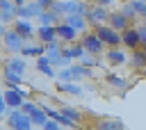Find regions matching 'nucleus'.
I'll return each mask as SVG.
<instances>
[{
    "label": "nucleus",
    "mask_w": 146,
    "mask_h": 130,
    "mask_svg": "<svg viewBox=\"0 0 146 130\" xmlns=\"http://www.w3.org/2000/svg\"><path fill=\"white\" fill-rule=\"evenodd\" d=\"M139 2H146V0H139Z\"/></svg>",
    "instance_id": "44"
},
{
    "label": "nucleus",
    "mask_w": 146,
    "mask_h": 130,
    "mask_svg": "<svg viewBox=\"0 0 146 130\" xmlns=\"http://www.w3.org/2000/svg\"><path fill=\"white\" fill-rule=\"evenodd\" d=\"M137 34H139V46L144 48V46H146V25L137 27Z\"/></svg>",
    "instance_id": "35"
},
{
    "label": "nucleus",
    "mask_w": 146,
    "mask_h": 130,
    "mask_svg": "<svg viewBox=\"0 0 146 130\" xmlns=\"http://www.w3.org/2000/svg\"><path fill=\"white\" fill-rule=\"evenodd\" d=\"M0 11H16V7H14L11 0H0ZM14 16H16V14H14Z\"/></svg>",
    "instance_id": "34"
},
{
    "label": "nucleus",
    "mask_w": 146,
    "mask_h": 130,
    "mask_svg": "<svg viewBox=\"0 0 146 130\" xmlns=\"http://www.w3.org/2000/svg\"><path fill=\"white\" fill-rule=\"evenodd\" d=\"M103 55H105V62H107L110 66H121V64L128 62V55H125V50H121V48H110V50H105Z\"/></svg>",
    "instance_id": "14"
},
{
    "label": "nucleus",
    "mask_w": 146,
    "mask_h": 130,
    "mask_svg": "<svg viewBox=\"0 0 146 130\" xmlns=\"http://www.w3.org/2000/svg\"><path fill=\"white\" fill-rule=\"evenodd\" d=\"M55 34H57V41H64L66 46H68V43H75L78 36H80V34H78L71 25H66V23H57V25H55Z\"/></svg>",
    "instance_id": "9"
},
{
    "label": "nucleus",
    "mask_w": 146,
    "mask_h": 130,
    "mask_svg": "<svg viewBox=\"0 0 146 130\" xmlns=\"http://www.w3.org/2000/svg\"><path fill=\"white\" fill-rule=\"evenodd\" d=\"M128 64H130L132 68H137V71L146 68V55H144V50H141V48L132 50V52H130V57H128Z\"/></svg>",
    "instance_id": "18"
},
{
    "label": "nucleus",
    "mask_w": 146,
    "mask_h": 130,
    "mask_svg": "<svg viewBox=\"0 0 146 130\" xmlns=\"http://www.w3.org/2000/svg\"><path fill=\"white\" fill-rule=\"evenodd\" d=\"M82 55H84V48H82V43H68V46H64L62 48V57L64 59H68V62H75V59H82Z\"/></svg>",
    "instance_id": "15"
},
{
    "label": "nucleus",
    "mask_w": 146,
    "mask_h": 130,
    "mask_svg": "<svg viewBox=\"0 0 146 130\" xmlns=\"http://www.w3.org/2000/svg\"><path fill=\"white\" fill-rule=\"evenodd\" d=\"M43 130H59V123H55L52 119H48V123L43 125Z\"/></svg>",
    "instance_id": "38"
},
{
    "label": "nucleus",
    "mask_w": 146,
    "mask_h": 130,
    "mask_svg": "<svg viewBox=\"0 0 146 130\" xmlns=\"http://www.w3.org/2000/svg\"><path fill=\"white\" fill-rule=\"evenodd\" d=\"M128 2H130V7L135 9L137 16H146V2H139V0H128Z\"/></svg>",
    "instance_id": "28"
},
{
    "label": "nucleus",
    "mask_w": 146,
    "mask_h": 130,
    "mask_svg": "<svg viewBox=\"0 0 146 130\" xmlns=\"http://www.w3.org/2000/svg\"><path fill=\"white\" fill-rule=\"evenodd\" d=\"M34 32H36V39H39V43H41V46H48V43L57 41V34H55V25H39Z\"/></svg>",
    "instance_id": "13"
},
{
    "label": "nucleus",
    "mask_w": 146,
    "mask_h": 130,
    "mask_svg": "<svg viewBox=\"0 0 146 130\" xmlns=\"http://www.w3.org/2000/svg\"><path fill=\"white\" fill-rule=\"evenodd\" d=\"M11 27L16 30V34L25 41V43H30L32 39H34V27H32V23L30 21H21V18H14V23H11Z\"/></svg>",
    "instance_id": "8"
},
{
    "label": "nucleus",
    "mask_w": 146,
    "mask_h": 130,
    "mask_svg": "<svg viewBox=\"0 0 146 130\" xmlns=\"http://www.w3.org/2000/svg\"><path fill=\"white\" fill-rule=\"evenodd\" d=\"M5 68H7V71H14V73H18V75H23L25 68H27V62H25L21 55H11V57L5 62Z\"/></svg>",
    "instance_id": "17"
},
{
    "label": "nucleus",
    "mask_w": 146,
    "mask_h": 130,
    "mask_svg": "<svg viewBox=\"0 0 146 130\" xmlns=\"http://www.w3.org/2000/svg\"><path fill=\"white\" fill-rule=\"evenodd\" d=\"M30 119H32V125H36V128H43V125L48 123V116H46V112H43L41 107H36V109L30 114Z\"/></svg>",
    "instance_id": "26"
},
{
    "label": "nucleus",
    "mask_w": 146,
    "mask_h": 130,
    "mask_svg": "<svg viewBox=\"0 0 146 130\" xmlns=\"http://www.w3.org/2000/svg\"><path fill=\"white\" fill-rule=\"evenodd\" d=\"M7 112H9V107L5 105V98H2V91H0V119L7 116Z\"/></svg>",
    "instance_id": "36"
},
{
    "label": "nucleus",
    "mask_w": 146,
    "mask_h": 130,
    "mask_svg": "<svg viewBox=\"0 0 146 130\" xmlns=\"http://www.w3.org/2000/svg\"><path fill=\"white\" fill-rule=\"evenodd\" d=\"M5 32H7V25L0 23V41H2V36H5Z\"/></svg>",
    "instance_id": "41"
},
{
    "label": "nucleus",
    "mask_w": 146,
    "mask_h": 130,
    "mask_svg": "<svg viewBox=\"0 0 146 130\" xmlns=\"http://www.w3.org/2000/svg\"><path fill=\"white\" fill-rule=\"evenodd\" d=\"M80 64H82L84 68H91V66H96V57H94V55H89V52H84V55H82V59H80Z\"/></svg>",
    "instance_id": "31"
},
{
    "label": "nucleus",
    "mask_w": 146,
    "mask_h": 130,
    "mask_svg": "<svg viewBox=\"0 0 146 130\" xmlns=\"http://www.w3.org/2000/svg\"><path fill=\"white\" fill-rule=\"evenodd\" d=\"M2 46H5V50H7V52L18 55V52H21V48L25 46V41L16 34V30H14V27H7L5 36H2Z\"/></svg>",
    "instance_id": "4"
},
{
    "label": "nucleus",
    "mask_w": 146,
    "mask_h": 130,
    "mask_svg": "<svg viewBox=\"0 0 146 130\" xmlns=\"http://www.w3.org/2000/svg\"><path fill=\"white\" fill-rule=\"evenodd\" d=\"M119 11H121V14H123V16H125V18H128V21H132V18H135V16H137V14H135V9H132V7H130V2H128V0H125V2H123V7H121V9H119Z\"/></svg>",
    "instance_id": "30"
},
{
    "label": "nucleus",
    "mask_w": 146,
    "mask_h": 130,
    "mask_svg": "<svg viewBox=\"0 0 146 130\" xmlns=\"http://www.w3.org/2000/svg\"><path fill=\"white\" fill-rule=\"evenodd\" d=\"M2 98H5V105L9 107V109H21V105H23V100H27V94L18 87V89H5L2 91Z\"/></svg>",
    "instance_id": "5"
},
{
    "label": "nucleus",
    "mask_w": 146,
    "mask_h": 130,
    "mask_svg": "<svg viewBox=\"0 0 146 130\" xmlns=\"http://www.w3.org/2000/svg\"><path fill=\"white\" fill-rule=\"evenodd\" d=\"M36 71L41 73V75H46V78H55L57 75V71L48 64V59H46V55H41V57H36Z\"/></svg>",
    "instance_id": "20"
},
{
    "label": "nucleus",
    "mask_w": 146,
    "mask_h": 130,
    "mask_svg": "<svg viewBox=\"0 0 146 130\" xmlns=\"http://www.w3.org/2000/svg\"><path fill=\"white\" fill-rule=\"evenodd\" d=\"M55 78H57L59 82H71V68H59Z\"/></svg>",
    "instance_id": "32"
},
{
    "label": "nucleus",
    "mask_w": 146,
    "mask_h": 130,
    "mask_svg": "<svg viewBox=\"0 0 146 130\" xmlns=\"http://www.w3.org/2000/svg\"><path fill=\"white\" fill-rule=\"evenodd\" d=\"M36 107H39V103H34V100H23V105H21V112L30 116V114H32Z\"/></svg>",
    "instance_id": "29"
},
{
    "label": "nucleus",
    "mask_w": 146,
    "mask_h": 130,
    "mask_svg": "<svg viewBox=\"0 0 146 130\" xmlns=\"http://www.w3.org/2000/svg\"><path fill=\"white\" fill-rule=\"evenodd\" d=\"M141 50H144V55H146V46H144V48H141Z\"/></svg>",
    "instance_id": "43"
},
{
    "label": "nucleus",
    "mask_w": 146,
    "mask_h": 130,
    "mask_svg": "<svg viewBox=\"0 0 146 130\" xmlns=\"http://www.w3.org/2000/svg\"><path fill=\"white\" fill-rule=\"evenodd\" d=\"M71 82H78L82 78H91V68H84L82 64H71Z\"/></svg>",
    "instance_id": "21"
},
{
    "label": "nucleus",
    "mask_w": 146,
    "mask_h": 130,
    "mask_svg": "<svg viewBox=\"0 0 146 130\" xmlns=\"http://www.w3.org/2000/svg\"><path fill=\"white\" fill-rule=\"evenodd\" d=\"M23 59H27V57H41V55H46V46H41V43H25L23 48H21V52H18Z\"/></svg>",
    "instance_id": "16"
},
{
    "label": "nucleus",
    "mask_w": 146,
    "mask_h": 130,
    "mask_svg": "<svg viewBox=\"0 0 146 130\" xmlns=\"http://www.w3.org/2000/svg\"><path fill=\"white\" fill-rule=\"evenodd\" d=\"M14 11H0V23L2 25H9V23H14Z\"/></svg>",
    "instance_id": "33"
},
{
    "label": "nucleus",
    "mask_w": 146,
    "mask_h": 130,
    "mask_svg": "<svg viewBox=\"0 0 146 130\" xmlns=\"http://www.w3.org/2000/svg\"><path fill=\"white\" fill-rule=\"evenodd\" d=\"M57 89L64 91V94H71V96H82V94H84V89H82L78 82H59Z\"/></svg>",
    "instance_id": "23"
},
{
    "label": "nucleus",
    "mask_w": 146,
    "mask_h": 130,
    "mask_svg": "<svg viewBox=\"0 0 146 130\" xmlns=\"http://www.w3.org/2000/svg\"><path fill=\"white\" fill-rule=\"evenodd\" d=\"M107 25H110L112 30H116V32H123L125 27H130V21H128L121 11H110V14H107Z\"/></svg>",
    "instance_id": "12"
},
{
    "label": "nucleus",
    "mask_w": 146,
    "mask_h": 130,
    "mask_svg": "<svg viewBox=\"0 0 146 130\" xmlns=\"http://www.w3.org/2000/svg\"><path fill=\"white\" fill-rule=\"evenodd\" d=\"M121 46H125L128 50H137V48H141V46H139L137 27H125V30L121 32Z\"/></svg>",
    "instance_id": "10"
},
{
    "label": "nucleus",
    "mask_w": 146,
    "mask_h": 130,
    "mask_svg": "<svg viewBox=\"0 0 146 130\" xmlns=\"http://www.w3.org/2000/svg\"><path fill=\"white\" fill-rule=\"evenodd\" d=\"M43 9L34 2V0H27L23 7H16V18H21V21H30V18H39V14H41Z\"/></svg>",
    "instance_id": "6"
},
{
    "label": "nucleus",
    "mask_w": 146,
    "mask_h": 130,
    "mask_svg": "<svg viewBox=\"0 0 146 130\" xmlns=\"http://www.w3.org/2000/svg\"><path fill=\"white\" fill-rule=\"evenodd\" d=\"M59 2H62V0H59Z\"/></svg>",
    "instance_id": "45"
},
{
    "label": "nucleus",
    "mask_w": 146,
    "mask_h": 130,
    "mask_svg": "<svg viewBox=\"0 0 146 130\" xmlns=\"http://www.w3.org/2000/svg\"><path fill=\"white\" fill-rule=\"evenodd\" d=\"M34 2H36L43 11H46V9H50V5H52V0H34Z\"/></svg>",
    "instance_id": "39"
},
{
    "label": "nucleus",
    "mask_w": 146,
    "mask_h": 130,
    "mask_svg": "<svg viewBox=\"0 0 146 130\" xmlns=\"http://www.w3.org/2000/svg\"><path fill=\"white\" fill-rule=\"evenodd\" d=\"M59 112H62L66 119H71L73 125H80V123H82V114H80V109H75V107H71V105H62Z\"/></svg>",
    "instance_id": "22"
},
{
    "label": "nucleus",
    "mask_w": 146,
    "mask_h": 130,
    "mask_svg": "<svg viewBox=\"0 0 146 130\" xmlns=\"http://www.w3.org/2000/svg\"><path fill=\"white\" fill-rule=\"evenodd\" d=\"M62 23H66V25H71L78 34H84L87 30H89V23H87V18L84 16H80V14H68V16H64V21Z\"/></svg>",
    "instance_id": "11"
},
{
    "label": "nucleus",
    "mask_w": 146,
    "mask_h": 130,
    "mask_svg": "<svg viewBox=\"0 0 146 130\" xmlns=\"http://www.w3.org/2000/svg\"><path fill=\"white\" fill-rule=\"evenodd\" d=\"M98 130H125V128H123V123L119 119H100Z\"/></svg>",
    "instance_id": "24"
},
{
    "label": "nucleus",
    "mask_w": 146,
    "mask_h": 130,
    "mask_svg": "<svg viewBox=\"0 0 146 130\" xmlns=\"http://www.w3.org/2000/svg\"><path fill=\"white\" fill-rule=\"evenodd\" d=\"M144 71H146V68H144Z\"/></svg>",
    "instance_id": "46"
},
{
    "label": "nucleus",
    "mask_w": 146,
    "mask_h": 130,
    "mask_svg": "<svg viewBox=\"0 0 146 130\" xmlns=\"http://www.w3.org/2000/svg\"><path fill=\"white\" fill-rule=\"evenodd\" d=\"M80 43H82V48H84V52H89V55H100V52H105L107 48H105V43L94 34V32H84L82 36H80Z\"/></svg>",
    "instance_id": "3"
},
{
    "label": "nucleus",
    "mask_w": 146,
    "mask_h": 130,
    "mask_svg": "<svg viewBox=\"0 0 146 130\" xmlns=\"http://www.w3.org/2000/svg\"><path fill=\"white\" fill-rule=\"evenodd\" d=\"M7 125L11 130H32V119L27 114H23L21 109H9L7 112Z\"/></svg>",
    "instance_id": "2"
},
{
    "label": "nucleus",
    "mask_w": 146,
    "mask_h": 130,
    "mask_svg": "<svg viewBox=\"0 0 146 130\" xmlns=\"http://www.w3.org/2000/svg\"><path fill=\"white\" fill-rule=\"evenodd\" d=\"M82 2H89V5H91V2H94V0H82Z\"/></svg>",
    "instance_id": "42"
},
{
    "label": "nucleus",
    "mask_w": 146,
    "mask_h": 130,
    "mask_svg": "<svg viewBox=\"0 0 146 130\" xmlns=\"http://www.w3.org/2000/svg\"><path fill=\"white\" fill-rule=\"evenodd\" d=\"M107 14H110V9H105V7H98V5H91L89 14H87V23H89L91 27L105 25V23H107Z\"/></svg>",
    "instance_id": "7"
},
{
    "label": "nucleus",
    "mask_w": 146,
    "mask_h": 130,
    "mask_svg": "<svg viewBox=\"0 0 146 130\" xmlns=\"http://www.w3.org/2000/svg\"><path fill=\"white\" fill-rule=\"evenodd\" d=\"M2 80H5V84H7L9 89H18V87H21V82H23V75L14 73V71L2 68Z\"/></svg>",
    "instance_id": "19"
},
{
    "label": "nucleus",
    "mask_w": 146,
    "mask_h": 130,
    "mask_svg": "<svg viewBox=\"0 0 146 130\" xmlns=\"http://www.w3.org/2000/svg\"><path fill=\"white\" fill-rule=\"evenodd\" d=\"M11 2H14V7H23L27 0H11Z\"/></svg>",
    "instance_id": "40"
},
{
    "label": "nucleus",
    "mask_w": 146,
    "mask_h": 130,
    "mask_svg": "<svg viewBox=\"0 0 146 130\" xmlns=\"http://www.w3.org/2000/svg\"><path fill=\"white\" fill-rule=\"evenodd\" d=\"M36 21H39V25H57V23H62V21H59V16H55V14H52V11H48V9H46V11H41Z\"/></svg>",
    "instance_id": "25"
},
{
    "label": "nucleus",
    "mask_w": 146,
    "mask_h": 130,
    "mask_svg": "<svg viewBox=\"0 0 146 130\" xmlns=\"http://www.w3.org/2000/svg\"><path fill=\"white\" fill-rule=\"evenodd\" d=\"M105 82H107L110 87H119V89L128 84V82H125L123 78H119V75H114V73H107V75H105Z\"/></svg>",
    "instance_id": "27"
},
{
    "label": "nucleus",
    "mask_w": 146,
    "mask_h": 130,
    "mask_svg": "<svg viewBox=\"0 0 146 130\" xmlns=\"http://www.w3.org/2000/svg\"><path fill=\"white\" fill-rule=\"evenodd\" d=\"M94 5H98V7H105V9H110V7L114 5V0H94Z\"/></svg>",
    "instance_id": "37"
},
{
    "label": "nucleus",
    "mask_w": 146,
    "mask_h": 130,
    "mask_svg": "<svg viewBox=\"0 0 146 130\" xmlns=\"http://www.w3.org/2000/svg\"><path fill=\"white\" fill-rule=\"evenodd\" d=\"M94 34H96V36L105 43V48H119V46H121V32L112 30L107 23H105V25L94 27Z\"/></svg>",
    "instance_id": "1"
}]
</instances>
